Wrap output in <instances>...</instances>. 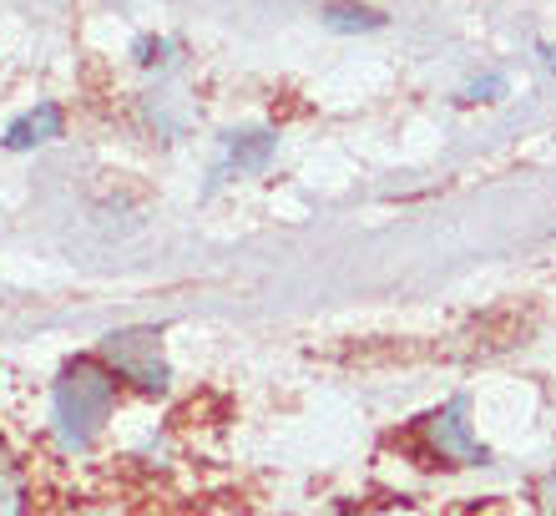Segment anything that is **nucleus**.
<instances>
[{"label":"nucleus","mask_w":556,"mask_h":516,"mask_svg":"<svg viewBox=\"0 0 556 516\" xmlns=\"http://www.w3.org/2000/svg\"><path fill=\"white\" fill-rule=\"evenodd\" d=\"M102 360L117 369L122 380L142 385V390H162V385H167V360H162V344H157L152 329H122V335H106Z\"/></svg>","instance_id":"obj_2"},{"label":"nucleus","mask_w":556,"mask_h":516,"mask_svg":"<svg viewBox=\"0 0 556 516\" xmlns=\"http://www.w3.org/2000/svg\"><path fill=\"white\" fill-rule=\"evenodd\" d=\"M268 152H274V133H243L233 142V167L238 173H258L268 163Z\"/></svg>","instance_id":"obj_6"},{"label":"nucleus","mask_w":556,"mask_h":516,"mask_svg":"<svg viewBox=\"0 0 556 516\" xmlns=\"http://www.w3.org/2000/svg\"><path fill=\"white\" fill-rule=\"evenodd\" d=\"M324 26L329 30H380L384 15L369 11V5H329V11H324Z\"/></svg>","instance_id":"obj_5"},{"label":"nucleus","mask_w":556,"mask_h":516,"mask_svg":"<svg viewBox=\"0 0 556 516\" xmlns=\"http://www.w3.org/2000/svg\"><path fill=\"white\" fill-rule=\"evenodd\" d=\"M167 56V41H137V61L142 66H152V61H162Z\"/></svg>","instance_id":"obj_8"},{"label":"nucleus","mask_w":556,"mask_h":516,"mask_svg":"<svg viewBox=\"0 0 556 516\" xmlns=\"http://www.w3.org/2000/svg\"><path fill=\"white\" fill-rule=\"evenodd\" d=\"M61 137V106L56 102H41L36 112H26V117L11 122V133H5V148L26 152L36 148V142H56Z\"/></svg>","instance_id":"obj_4"},{"label":"nucleus","mask_w":556,"mask_h":516,"mask_svg":"<svg viewBox=\"0 0 556 516\" xmlns=\"http://www.w3.org/2000/svg\"><path fill=\"white\" fill-rule=\"evenodd\" d=\"M425 441H430V456L435 461H455V466H476V461H485L481 441L470 436L466 400H451L445 411L425 415Z\"/></svg>","instance_id":"obj_3"},{"label":"nucleus","mask_w":556,"mask_h":516,"mask_svg":"<svg viewBox=\"0 0 556 516\" xmlns=\"http://www.w3.org/2000/svg\"><path fill=\"white\" fill-rule=\"evenodd\" d=\"M501 91H506V81H501V76H485V81H476L466 97L470 102H491V97H501Z\"/></svg>","instance_id":"obj_7"},{"label":"nucleus","mask_w":556,"mask_h":516,"mask_svg":"<svg viewBox=\"0 0 556 516\" xmlns=\"http://www.w3.org/2000/svg\"><path fill=\"white\" fill-rule=\"evenodd\" d=\"M117 405V380L102 360H76L56 380V430L66 451L91 445V436L106 426V415Z\"/></svg>","instance_id":"obj_1"},{"label":"nucleus","mask_w":556,"mask_h":516,"mask_svg":"<svg viewBox=\"0 0 556 516\" xmlns=\"http://www.w3.org/2000/svg\"><path fill=\"white\" fill-rule=\"evenodd\" d=\"M542 516H556V471L542 481Z\"/></svg>","instance_id":"obj_9"}]
</instances>
